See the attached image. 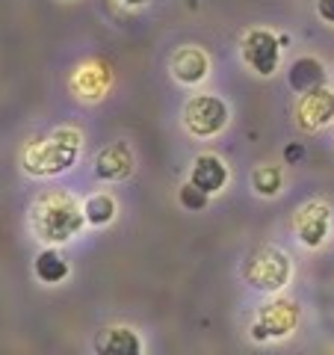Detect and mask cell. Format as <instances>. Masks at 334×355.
<instances>
[{
	"label": "cell",
	"mask_w": 334,
	"mask_h": 355,
	"mask_svg": "<svg viewBox=\"0 0 334 355\" xmlns=\"http://www.w3.org/2000/svg\"><path fill=\"white\" fill-rule=\"evenodd\" d=\"M83 222H86L83 207L77 205L74 196L62 193V190L39 196L30 207V225L36 231V237L44 243L71 240L74 234H80Z\"/></svg>",
	"instance_id": "1"
},
{
	"label": "cell",
	"mask_w": 334,
	"mask_h": 355,
	"mask_svg": "<svg viewBox=\"0 0 334 355\" xmlns=\"http://www.w3.org/2000/svg\"><path fill=\"white\" fill-rule=\"evenodd\" d=\"M77 154H80V133L71 128H60L48 139L30 142V148L21 157V166H24L27 175L48 178V175H60L65 169H71Z\"/></svg>",
	"instance_id": "2"
},
{
	"label": "cell",
	"mask_w": 334,
	"mask_h": 355,
	"mask_svg": "<svg viewBox=\"0 0 334 355\" xmlns=\"http://www.w3.org/2000/svg\"><path fill=\"white\" fill-rule=\"evenodd\" d=\"M293 275V266H290V258L275 249V246H261L254 249L246 263H243V279H246L249 287L254 291H263V293H275L290 282Z\"/></svg>",
	"instance_id": "3"
},
{
	"label": "cell",
	"mask_w": 334,
	"mask_h": 355,
	"mask_svg": "<svg viewBox=\"0 0 334 355\" xmlns=\"http://www.w3.org/2000/svg\"><path fill=\"white\" fill-rule=\"evenodd\" d=\"M228 125V104L219 95H195L184 107V128L198 139H210Z\"/></svg>",
	"instance_id": "4"
},
{
	"label": "cell",
	"mask_w": 334,
	"mask_h": 355,
	"mask_svg": "<svg viewBox=\"0 0 334 355\" xmlns=\"http://www.w3.org/2000/svg\"><path fill=\"white\" fill-rule=\"evenodd\" d=\"M299 323V308L290 299H275L266 302L258 311V320L252 326V338L254 340H270V338H287Z\"/></svg>",
	"instance_id": "5"
},
{
	"label": "cell",
	"mask_w": 334,
	"mask_h": 355,
	"mask_svg": "<svg viewBox=\"0 0 334 355\" xmlns=\"http://www.w3.org/2000/svg\"><path fill=\"white\" fill-rule=\"evenodd\" d=\"M243 60L252 71L270 77L278 71V62H281V42L270 30H249L243 39Z\"/></svg>",
	"instance_id": "6"
},
{
	"label": "cell",
	"mask_w": 334,
	"mask_h": 355,
	"mask_svg": "<svg viewBox=\"0 0 334 355\" xmlns=\"http://www.w3.org/2000/svg\"><path fill=\"white\" fill-rule=\"evenodd\" d=\"M328 228H331V207L326 202H308L299 207V214L293 219V231L302 246L308 249H317L326 243L328 237Z\"/></svg>",
	"instance_id": "7"
},
{
	"label": "cell",
	"mask_w": 334,
	"mask_h": 355,
	"mask_svg": "<svg viewBox=\"0 0 334 355\" xmlns=\"http://www.w3.org/2000/svg\"><path fill=\"white\" fill-rule=\"evenodd\" d=\"M296 119H299V128H305V130H319V128L331 125V119H334V89H328L326 83H322L317 89H310V92H305L296 104Z\"/></svg>",
	"instance_id": "8"
},
{
	"label": "cell",
	"mask_w": 334,
	"mask_h": 355,
	"mask_svg": "<svg viewBox=\"0 0 334 355\" xmlns=\"http://www.w3.org/2000/svg\"><path fill=\"white\" fill-rule=\"evenodd\" d=\"M169 69H172V77H175L177 83L195 86V83H202L204 77H207L210 60H207V53L202 48H177L172 53Z\"/></svg>",
	"instance_id": "9"
},
{
	"label": "cell",
	"mask_w": 334,
	"mask_h": 355,
	"mask_svg": "<svg viewBox=\"0 0 334 355\" xmlns=\"http://www.w3.org/2000/svg\"><path fill=\"white\" fill-rule=\"evenodd\" d=\"M133 172V154L125 142H113L95 157V175L104 181H121Z\"/></svg>",
	"instance_id": "10"
},
{
	"label": "cell",
	"mask_w": 334,
	"mask_h": 355,
	"mask_svg": "<svg viewBox=\"0 0 334 355\" xmlns=\"http://www.w3.org/2000/svg\"><path fill=\"white\" fill-rule=\"evenodd\" d=\"M189 181H193L195 187H202L204 193L213 196L228 184V166L222 163L216 154H198L195 163H193V175H189Z\"/></svg>",
	"instance_id": "11"
},
{
	"label": "cell",
	"mask_w": 334,
	"mask_h": 355,
	"mask_svg": "<svg viewBox=\"0 0 334 355\" xmlns=\"http://www.w3.org/2000/svg\"><path fill=\"white\" fill-rule=\"evenodd\" d=\"M95 349L101 355H139L142 352V340L137 338V331L133 329L113 326V329H104L101 335L95 338Z\"/></svg>",
	"instance_id": "12"
},
{
	"label": "cell",
	"mask_w": 334,
	"mask_h": 355,
	"mask_svg": "<svg viewBox=\"0 0 334 355\" xmlns=\"http://www.w3.org/2000/svg\"><path fill=\"white\" fill-rule=\"evenodd\" d=\"M287 83H290L296 95H305L310 89L326 83V69H322V62L317 57H299L290 65V71H287Z\"/></svg>",
	"instance_id": "13"
},
{
	"label": "cell",
	"mask_w": 334,
	"mask_h": 355,
	"mask_svg": "<svg viewBox=\"0 0 334 355\" xmlns=\"http://www.w3.org/2000/svg\"><path fill=\"white\" fill-rule=\"evenodd\" d=\"M71 86H74L77 95H83V98H89V101H95V98H101L107 92L109 71L104 69V65H98V62L83 65V69L74 74V83Z\"/></svg>",
	"instance_id": "14"
},
{
	"label": "cell",
	"mask_w": 334,
	"mask_h": 355,
	"mask_svg": "<svg viewBox=\"0 0 334 355\" xmlns=\"http://www.w3.org/2000/svg\"><path fill=\"white\" fill-rule=\"evenodd\" d=\"M33 272L42 284H60L65 275H69V263L62 261V254L57 249H44L36 254V263H33Z\"/></svg>",
	"instance_id": "15"
},
{
	"label": "cell",
	"mask_w": 334,
	"mask_h": 355,
	"mask_svg": "<svg viewBox=\"0 0 334 355\" xmlns=\"http://www.w3.org/2000/svg\"><path fill=\"white\" fill-rule=\"evenodd\" d=\"M83 214H86V222H92V225H107V222H113V216H116L113 196H107V193L89 196L86 205H83Z\"/></svg>",
	"instance_id": "16"
},
{
	"label": "cell",
	"mask_w": 334,
	"mask_h": 355,
	"mask_svg": "<svg viewBox=\"0 0 334 355\" xmlns=\"http://www.w3.org/2000/svg\"><path fill=\"white\" fill-rule=\"evenodd\" d=\"M252 187L258 196H275L281 190V169L278 166H258L252 172Z\"/></svg>",
	"instance_id": "17"
},
{
	"label": "cell",
	"mask_w": 334,
	"mask_h": 355,
	"mask_svg": "<svg viewBox=\"0 0 334 355\" xmlns=\"http://www.w3.org/2000/svg\"><path fill=\"white\" fill-rule=\"evenodd\" d=\"M207 198H210V193H204L202 187H195L193 181L184 184L181 190H177V202H181L186 210H193V214H195V210H204L207 207Z\"/></svg>",
	"instance_id": "18"
},
{
	"label": "cell",
	"mask_w": 334,
	"mask_h": 355,
	"mask_svg": "<svg viewBox=\"0 0 334 355\" xmlns=\"http://www.w3.org/2000/svg\"><path fill=\"white\" fill-rule=\"evenodd\" d=\"M317 15L326 24H334V0H317Z\"/></svg>",
	"instance_id": "19"
},
{
	"label": "cell",
	"mask_w": 334,
	"mask_h": 355,
	"mask_svg": "<svg viewBox=\"0 0 334 355\" xmlns=\"http://www.w3.org/2000/svg\"><path fill=\"white\" fill-rule=\"evenodd\" d=\"M302 157H305V148H302V146H287V148H284V160L290 163V166L299 163Z\"/></svg>",
	"instance_id": "20"
},
{
	"label": "cell",
	"mask_w": 334,
	"mask_h": 355,
	"mask_svg": "<svg viewBox=\"0 0 334 355\" xmlns=\"http://www.w3.org/2000/svg\"><path fill=\"white\" fill-rule=\"evenodd\" d=\"M128 6H142V3H148V0H125Z\"/></svg>",
	"instance_id": "21"
}]
</instances>
